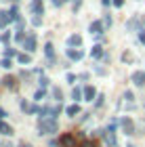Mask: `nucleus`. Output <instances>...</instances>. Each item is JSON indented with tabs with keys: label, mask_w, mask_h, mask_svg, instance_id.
Instances as JSON below:
<instances>
[{
	"label": "nucleus",
	"mask_w": 145,
	"mask_h": 147,
	"mask_svg": "<svg viewBox=\"0 0 145 147\" xmlns=\"http://www.w3.org/2000/svg\"><path fill=\"white\" fill-rule=\"evenodd\" d=\"M57 120L55 118H40V122H38V130H40V135H53V132H57Z\"/></svg>",
	"instance_id": "1"
},
{
	"label": "nucleus",
	"mask_w": 145,
	"mask_h": 147,
	"mask_svg": "<svg viewBox=\"0 0 145 147\" xmlns=\"http://www.w3.org/2000/svg\"><path fill=\"white\" fill-rule=\"evenodd\" d=\"M59 145H61V147H76V135L63 132V135L59 137Z\"/></svg>",
	"instance_id": "2"
},
{
	"label": "nucleus",
	"mask_w": 145,
	"mask_h": 147,
	"mask_svg": "<svg viewBox=\"0 0 145 147\" xmlns=\"http://www.w3.org/2000/svg\"><path fill=\"white\" fill-rule=\"evenodd\" d=\"M120 126H122V130L126 132V135H135V122L130 118H124L120 122Z\"/></svg>",
	"instance_id": "3"
},
{
	"label": "nucleus",
	"mask_w": 145,
	"mask_h": 147,
	"mask_svg": "<svg viewBox=\"0 0 145 147\" xmlns=\"http://www.w3.org/2000/svg\"><path fill=\"white\" fill-rule=\"evenodd\" d=\"M23 49L28 51V53H34V51H36V36H34V34H30L28 38H25V42H23Z\"/></svg>",
	"instance_id": "4"
},
{
	"label": "nucleus",
	"mask_w": 145,
	"mask_h": 147,
	"mask_svg": "<svg viewBox=\"0 0 145 147\" xmlns=\"http://www.w3.org/2000/svg\"><path fill=\"white\" fill-rule=\"evenodd\" d=\"M130 80H133L137 86H145V71H135L133 76H130Z\"/></svg>",
	"instance_id": "5"
},
{
	"label": "nucleus",
	"mask_w": 145,
	"mask_h": 147,
	"mask_svg": "<svg viewBox=\"0 0 145 147\" xmlns=\"http://www.w3.org/2000/svg\"><path fill=\"white\" fill-rule=\"evenodd\" d=\"M21 109H23L25 113H38L42 107H38V105H32V103H28V101H21Z\"/></svg>",
	"instance_id": "6"
},
{
	"label": "nucleus",
	"mask_w": 145,
	"mask_h": 147,
	"mask_svg": "<svg viewBox=\"0 0 145 147\" xmlns=\"http://www.w3.org/2000/svg\"><path fill=\"white\" fill-rule=\"evenodd\" d=\"M2 82H4V86H6V88H11V90H17V88H19L17 78H13V76H6V78L2 80Z\"/></svg>",
	"instance_id": "7"
},
{
	"label": "nucleus",
	"mask_w": 145,
	"mask_h": 147,
	"mask_svg": "<svg viewBox=\"0 0 145 147\" xmlns=\"http://www.w3.org/2000/svg\"><path fill=\"white\" fill-rule=\"evenodd\" d=\"M103 30H105L103 21H93L90 23V34H103Z\"/></svg>",
	"instance_id": "8"
},
{
	"label": "nucleus",
	"mask_w": 145,
	"mask_h": 147,
	"mask_svg": "<svg viewBox=\"0 0 145 147\" xmlns=\"http://www.w3.org/2000/svg\"><path fill=\"white\" fill-rule=\"evenodd\" d=\"M95 97H97V90L93 86H84V101H93Z\"/></svg>",
	"instance_id": "9"
},
{
	"label": "nucleus",
	"mask_w": 145,
	"mask_h": 147,
	"mask_svg": "<svg viewBox=\"0 0 145 147\" xmlns=\"http://www.w3.org/2000/svg\"><path fill=\"white\" fill-rule=\"evenodd\" d=\"M32 11H34L36 15H42V13H44V4H42V0H32Z\"/></svg>",
	"instance_id": "10"
},
{
	"label": "nucleus",
	"mask_w": 145,
	"mask_h": 147,
	"mask_svg": "<svg viewBox=\"0 0 145 147\" xmlns=\"http://www.w3.org/2000/svg\"><path fill=\"white\" fill-rule=\"evenodd\" d=\"M0 132H2L4 137H11L15 130H13V126H11V124H6V122H2V120H0Z\"/></svg>",
	"instance_id": "11"
},
{
	"label": "nucleus",
	"mask_w": 145,
	"mask_h": 147,
	"mask_svg": "<svg viewBox=\"0 0 145 147\" xmlns=\"http://www.w3.org/2000/svg\"><path fill=\"white\" fill-rule=\"evenodd\" d=\"M67 57H69V59H74V61H80V59L84 57V53H82V51H74V49H67Z\"/></svg>",
	"instance_id": "12"
},
{
	"label": "nucleus",
	"mask_w": 145,
	"mask_h": 147,
	"mask_svg": "<svg viewBox=\"0 0 145 147\" xmlns=\"http://www.w3.org/2000/svg\"><path fill=\"white\" fill-rule=\"evenodd\" d=\"M44 55L49 57V61H53V57H55V46H53L51 42L44 44Z\"/></svg>",
	"instance_id": "13"
},
{
	"label": "nucleus",
	"mask_w": 145,
	"mask_h": 147,
	"mask_svg": "<svg viewBox=\"0 0 145 147\" xmlns=\"http://www.w3.org/2000/svg\"><path fill=\"white\" fill-rule=\"evenodd\" d=\"M67 44H69V46H80V44H82V36H78V34L69 36V38H67Z\"/></svg>",
	"instance_id": "14"
},
{
	"label": "nucleus",
	"mask_w": 145,
	"mask_h": 147,
	"mask_svg": "<svg viewBox=\"0 0 145 147\" xmlns=\"http://www.w3.org/2000/svg\"><path fill=\"white\" fill-rule=\"evenodd\" d=\"M17 59H19V63H23V65L32 63V57H30V53H19V55H17Z\"/></svg>",
	"instance_id": "15"
},
{
	"label": "nucleus",
	"mask_w": 145,
	"mask_h": 147,
	"mask_svg": "<svg viewBox=\"0 0 145 147\" xmlns=\"http://www.w3.org/2000/svg\"><path fill=\"white\" fill-rule=\"evenodd\" d=\"M65 113H67V116H78V113H80V107H78V103H74V105H69L67 109H65Z\"/></svg>",
	"instance_id": "16"
},
{
	"label": "nucleus",
	"mask_w": 145,
	"mask_h": 147,
	"mask_svg": "<svg viewBox=\"0 0 145 147\" xmlns=\"http://www.w3.org/2000/svg\"><path fill=\"white\" fill-rule=\"evenodd\" d=\"M90 55H93V57H103V49H101V44H95L93 49H90Z\"/></svg>",
	"instance_id": "17"
},
{
	"label": "nucleus",
	"mask_w": 145,
	"mask_h": 147,
	"mask_svg": "<svg viewBox=\"0 0 145 147\" xmlns=\"http://www.w3.org/2000/svg\"><path fill=\"white\" fill-rule=\"evenodd\" d=\"M82 97H84V90H80V88H74V90H71V99H74V101H80Z\"/></svg>",
	"instance_id": "18"
},
{
	"label": "nucleus",
	"mask_w": 145,
	"mask_h": 147,
	"mask_svg": "<svg viewBox=\"0 0 145 147\" xmlns=\"http://www.w3.org/2000/svg\"><path fill=\"white\" fill-rule=\"evenodd\" d=\"M9 21H11V15H9V13H0V28H4Z\"/></svg>",
	"instance_id": "19"
},
{
	"label": "nucleus",
	"mask_w": 145,
	"mask_h": 147,
	"mask_svg": "<svg viewBox=\"0 0 145 147\" xmlns=\"http://www.w3.org/2000/svg\"><path fill=\"white\" fill-rule=\"evenodd\" d=\"M9 15H11V21H19V11H17V6H13V9L9 11Z\"/></svg>",
	"instance_id": "20"
},
{
	"label": "nucleus",
	"mask_w": 145,
	"mask_h": 147,
	"mask_svg": "<svg viewBox=\"0 0 145 147\" xmlns=\"http://www.w3.org/2000/svg\"><path fill=\"white\" fill-rule=\"evenodd\" d=\"M122 61H124V63H133V61H135L133 53H122Z\"/></svg>",
	"instance_id": "21"
},
{
	"label": "nucleus",
	"mask_w": 145,
	"mask_h": 147,
	"mask_svg": "<svg viewBox=\"0 0 145 147\" xmlns=\"http://www.w3.org/2000/svg\"><path fill=\"white\" fill-rule=\"evenodd\" d=\"M0 65H2V67H4V69H9V67H11V65H13V63H11V57H4V59H2V61H0Z\"/></svg>",
	"instance_id": "22"
},
{
	"label": "nucleus",
	"mask_w": 145,
	"mask_h": 147,
	"mask_svg": "<svg viewBox=\"0 0 145 147\" xmlns=\"http://www.w3.org/2000/svg\"><path fill=\"white\" fill-rule=\"evenodd\" d=\"M80 147H97V145H95V141H90V139H84L80 143Z\"/></svg>",
	"instance_id": "23"
},
{
	"label": "nucleus",
	"mask_w": 145,
	"mask_h": 147,
	"mask_svg": "<svg viewBox=\"0 0 145 147\" xmlns=\"http://www.w3.org/2000/svg\"><path fill=\"white\" fill-rule=\"evenodd\" d=\"M15 55H17V51H15V49H9V46L4 49V57H15Z\"/></svg>",
	"instance_id": "24"
},
{
	"label": "nucleus",
	"mask_w": 145,
	"mask_h": 147,
	"mask_svg": "<svg viewBox=\"0 0 145 147\" xmlns=\"http://www.w3.org/2000/svg\"><path fill=\"white\" fill-rule=\"evenodd\" d=\"M0 40H2L4 44H9V42H11V34H9V32H4V34L0 36Z\"/></svg>",
	"instance_id": "25"
},
{
	"label": "nucleus",
	"mask_w": 145,
	"mask_h": 147,
	"mask_svg": "<svg viewBox=\"0 0 145 147\" xmlns=\"http://www.w3.org/2000/svg\"><path fill=\"white\" fill-rule=\"evenodd\" d=\"M44 95H47V92H44V88H40V90H38L36 95H34V99H38V101H42V99H44Z\"/></svg>",
	"instance_id": "26"
},
{
	"label": "nucleus",
	"mask_w": 145,
	"mask_h": 147,
	"mask_svg": "<svg viewBox=\"0 0 145 147\" xmlns=\"http://www.w3.org/2000/svg\"><path fill=\"white\" fill-rule=\"evenodd\" d=\"M25 38H28V36H25L23 32H19V34L15 36V40H17V42H25Z\"/></svg>",
	"instance_id": "27"
},
{
	"label": "nucleus",
	"mask_w": 145,
	"mask_h": 147,
	"mask_svg": "<svg viewBox=\"0 0 145 147\" xmlns=\"http://www.w3.org/2000/svg\"><path fill=\"white\" fill-rule=\"evenodd\" d=\"M53 95H55V99H59V101H61V97H63V92L59 90V88H53Z\"/></svg>",
	"instance_id": "28"
},
{
	"label": "nucleus",
	"mask_w": 145,
	"mask_h": 147,
	"mask_svg": "<svg viewBox=\"0 0 145 147\" xmlns=\"http://www.w3.org/2000/svg\"><path fill=\"white\" fill-rule=\"evenodd\" d=\"M49 82H51L49 78H44V76L40 78V86H42V88H47V86H49Z\"/></svg>",
	"instance_id": "29"
},
{
	"label": "nucleus",
	"mask_w": 145,
	"mask_h": 147,
	"mask_svg": "<svg viewBox=\"0 0 145 147\" xmlns=\"http://www.w3.org/2000/svg\"><path fill=\"white\" fill-rule=\"evenodd\" d=\"M103 95H97V101H95V105H97V107H101V105H103Z\"/></svg>",
	"instance_id": "30"
},
{
	"label": "nucleus",
	"mask_w": 145,
	"mask_h": 147,
	"mask_svg": "<svg viewBox=\"0 0 145 147\" xmlns=\"http://www.w3.org/2000/svg\"><path fill=\"white\" fill-rule=\"evenodd\" d=\"M32 23H34V25H40V23H42V19H40V15H36L34 19H32Z\"/></svg>",
	"instance_id": "31"
},
{
	"label": "nucleus",
	"mask_w": 145,
	"mask_h": 147,
	"mask_svg": "<svg viewBox=\"0 0 145 147\" xmlns=\"http://www.w3.org/2000/svg\"><path fill=\"white\" fill-rule=\"evenodd\" d=\"M111 4H114V6H118V9H120V6L124 4V0H111Z\"/></svg>",
	"instance_id": "32"
},
{
	"label": "nucleus",
	"mask_w": 145,
	"mask_h": 147,
	"mask_svg": "<svg viewBox=\"0 0 145 147\" xmlns=\"http://www.w3.org/2000/svg\"><path fill=\"white\" fill-rule=\"evenodd\" d=\"M65 2H67V0H53V4H55V6H63Z\"/></svg>",
	"instance_id": "33"
},
{
	"label": "nucleus",
	"mask_w": 145,
	"mask_h": 147,
	"mask_svg": "<svg viewBox=\"0 0 145 147\" xmlns=\"http://www.w3.org/2000/svg\"><path fill=\"white\" fill-rule=\"evenodd\" d=\"M124 99H128V101H133V92H130V90H126V92H124Z\"/></svg>",
	"instance_id": "34"
},
{
	"label": "nucleus",
	"mask_w": 145,
	"mask_h": 147,
	"mask_svg": "<svg viewBox=\"0 0 145 147\" xmlns=\"http://www.w3.org/2000/svg\"><path fill=\"white\" fill-rule=\"evenodd\" d=\"M67 82H76V76H74V74H67Z\"/></svg>",
	"instance_id": "35"
},
{
	"label": "nucleus",
	"mask_w": 145,
	"mask_h": 147,
	"mask_svg": "<svg viewBox=\"0 0 145 147\" xmlns=\"http://www.w3.org/2000/svg\"><path fill=\"white\" fill-rule=\"evenodd\" d=\"M80 4H82V0H74V11L80 9Z\"/></svg>",
	"instance_id": "36"
},
{
	"label": "nucleus",
	"mask_w": 145,
	"mask_h": 147,
	"mask_svg": "<svg viewBox=\"0 0 145 147\" xmlns=\"http://www.w3.org/2000/svg\"><path fill=\"white\" fill-rule=\"evenodd\" d=\"M139 40H141V42L145 44V32H141V34H139Z\"/></svg>",
	"instance_id": "37"
},
{
	"label": "nucleus",
	"mask_w": 145,
	"mask_h": 147,
	"mask_svg": "<svg viewBox=\"0 0 145 147\" xmlns=\"http://www.w3.org/2000/svg\"><path fill=\"white\" fill-rule=\"evenodd\" d=\"M4 116H6V111H4V109H2V107H0V120H2V118H4Z\"/></svg>",
	"instance_id": "38"
},
{
	"label": "nucleus",
	"mask_w": 145,
	"mask_h": 147,
	"mask_svg": "<svg viewBox=\"0 0 145 147\" xmlns=\"http://www.w3.org/2000/svg\"><path fill=\"white\" fill-rule=\"evenodd\" d=\"M19 147H32V145H30V143H25V141H23V143H21V145H19Z\"/></svg>",
	"instance_id": "39"
},
{
	"label": "nucleus",
	"mask_w": 145,
	"mask_h": 147,
	"mask_svg": "<svg viewBox=\"0 0 145 147\" xmlns=\"http://www.w3.org/2000/svg\"><path fill=\"white\" fill-rule=\"evenodd\" d=\"M2 147H13V145H11L9 141H6V143H2Z\"/></svg>",
	"instance_id": "40"
},
{
	"label": "nucleus",
	"mask_w": 145,
	"mask_h": 147,
	"mask_svg": "<svg viewBox=\"0 0 145 147\" xmlns=\"http://www.w3.org/2000/svg\"><path fill=\"white\" fill-rule=\"evenodd\" d=\"M101 2H103V4H105V6H107V4H109V2H111V0H101Z\"/></svg>",
	"instance_id": "41"
},
{
	"label": "nucleus",
	"mask_w": 145,
	"mask_h": 147,
	"mask_svg": "<svg viewBox=\"0 0 145 147\" xmlns=\"http://www.w3.org/2000/svg\"><path fill=\"white\" fill-rule=\"evenodd\" d=\"M13 2H17V0H13Z\"/></svg>",
	"instance_id": "42"
}]
</instances>
